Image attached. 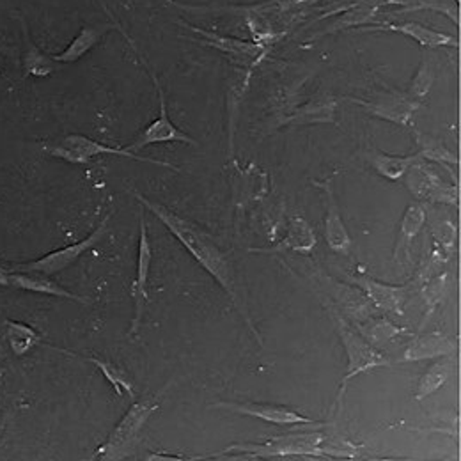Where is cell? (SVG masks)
Segmentation results:
<instances>
[{"mask_svg":"<svg viewBox=\"0 0 461 461\" xmlns=\"http://www.w3.org/2000/svg\"><path fill=\"white\" fill-rule=\"evenodd\" d=\"M130 192L133 194V197L139 201L140 206L149 210L167 230L173 232L176 240L185 247V250L221 285V288L230 294L232 303L236 305L240 314H243L250 330L256 332V329L252 327V321L245 311L243 298L240 296V285H238L236 272L230 265V258L221 250V247L213 241V238L208 232L201 230L199 226H195L194 222L174 213L173 210H169L167 206L144 197L142 194H139L133 188Z\"/></svg>","mask_w":461,"mask_h":461,"instance_id":"6da1fadb","label":"cell"},{"mask_svg":"<svg viewBox=\"0 0 461 461\" xmlns=\"http://www.w3.org/2000/svg\"><path fill=\"white\" fill-rule=\"evenodd\" d=\"M45 153H49L50 157L64 160L68 164H77V166H87L91 164L96 157H104V155H113V157H121V158H130V160H137V162H144V164H153L158 167H167L179 171L173 164L167 162H160V160H153L148 157H139L137 153H131L128 149L122 148H113L107 146L104 142L93 140L86 135L80 133H73V135H66L64 139H60L59 142L49 144L43 148Z\"/></svg>","mask_w":461,"mask_h":461,"instance_id":"7a4b0ae2","label":"cell"},{"mask_svg":"<svg viewBox=\"0 0 461 461\" xmlns=\"http://www.w3.org/2000/svg\"><path fill=\"white\" fill-rule=\"evenodd\" d=\"M155 398L157 396H151V398H146L142 402H135L131 404L130 410L126 411V415L115 426L114 431L109 435V438L95 451L93 460H121V458H124L135 446L148 419L158 410L160 402Z\"/></svg>","mask_w":461,"mask_h":461,"instance_id":"3957f363","label":"cell"},{"mask_svg":"<svg viewBox=\"0 0 461 461\" xmlns=\"http://www.w3.org/2000/svg\"><path fill=\"white\" fill-rule=\"evenodd\" d=\"M111 213H107L102 222L96 226V230H93L89 236H86L84 240H78L71 245H66L59 250L49 252L43 258L36 259V261H29V263H16V265H7L4 267L5 270H16V272H29V274H40V276H58L62 270H66L68 267H71L75 261H78L86 252H89L96 243H100V240L105 236V232L109 230V221H111Z\"/></svg>","mask_w":461,"mask_h":461,"instance_id":"277c9868","label":"cell"},{"mask_svg":"<svg viewBox=\"0 0 461 461\" xmlns=\"http://www.w3.org/2000/svg\"><path fill=\"white\" fill-rule=\"evenodd\" d=\"M336 325H338V332L341 336V341H343L346 353H348V366H346L345 376L341 380V391L336 400V404L341 406L348 385L355 376H360L376 367H387V366H391V360L387 357H384L382 353H378L376 349H373V346L367 345L353 329H349V325L346 323L345 320L338 318Z\"/></svg>","mask_w":461,"mask_h":461,"instance_id":"5b68a950","label":"cell"},{"mask_svg":"<svg viewBox=\"0 0 461 461\" xmlns=\"http://www.w3.org/2000/svg\"><path fill=\"white\" fill-rule=\"evenodd\" d=\"M327 437L321 433H298L270 438L267 444H234L226 453H241L252 456H325L323 444Z\"/></svg>","mask_w":461,"mask_h":461,"instance_id":"8992f818","label":"cell"},{"mask_svg":"<svg viewBox=\"0 0 461 461\" xmlns=\"http://www.w3.org/2000/svg\"><path fill=\"white\" fill-rule=\"evenodd\" d=\"M142 60V59H140ZM142 64L146 66V69H148V73H149V77H151V80H153V84H155V89H157V93H158V105H160V109H158V117L155 119V121H151L144 130H142V133L126 148L128 151H131V153H137V151H142V149H146V148H149V146H155V144H173V142H181V144H188V146H197V142L190 137V135H186L183 130H179L176 124H174L173 121H171V117L167 114V102H166V93H164V89H162V84H160V80H158V77L155 75V71L148 66V62L146 60H142Z\"/></svg>","mask_w":461,"mask_h":461,"instance_id":"52a82bcc","label":"cell"},{"mask_svg":"<svg viewBox=\"0 0 461 461\" xmlns=\"http://www.w3.org/2000/svg\"><path fill=\"white\" fill-rule=\"evenodd\" d=\"M139 230H140V236H139V250H137V268H135V279L131 285V298L135 302V314L131 320L130 336H135L142 325L144 307H146V302L149 296L148 283H149L151 263H153V247L149 241L146 219L142 213L139 217Z\"/></svg>","mask_w":461,"mask_h":461,"instance_id":"ba28073f","label":"cell"},{"mask_svg":"<svg viewBox=\"0 0 461 461\" xmlns=\"http://www.w3.org/2000/svg\"><path fill=\"white\" fill-rule=\"evenodd\" d=\"M408 171H410L408 188L415 197L429 199L435 203L458 204V197H460L458 185H444L442 179L428 166L411 164Z\"/></svg>","mask_w":461,"mask_h":461,"instance_id":"9c48e42d","label":"cell"},{"mask_svg":"<svg viewBox=\"0 0 461 461\" xmlns=\"http://www.w3.org/2000/svg\"><path fill=\"white\" fill-rule=\"evenodd\" d=\"M312 185L325 194V203H327L325 238H327V243L334 252L348 256L351 252L353 243H351L349 232L346 230L345 221L341 217V208H339L336 194H334L332 179L329 177L325 181H312Z\"/></svg>","mask_w":461,"mask_h":461,"instance_id":"30bf717a","label":"cell"},{"mask_svg":"<svg viewBox=\"0 0 461 461\" xmlns=\"http://www.w3.org/2000/svg\"><path fill=\"white\" fill-rule=\"evenodd\" d=\"M349 100L364 107L369 114L402 124V126H410L411 117L420 107V102L403 95H384L378 100H371V102H366L360 98H349Z\"/></svg>","mask_w":461,"mask_h":461,"instance_id":"8fae6325","label":"cell"},{"mask_svg":"<svg viewBox=\"0 0 461 461\" xmlns=\"http://www.w3.org/2000/svg\"><path fill=\"white\" fill-rule=\"evenodd\" d=\"M215 408H222L238 415H247V417H256L261 419L263 422L277 424V426H294V424H320L312 420L311 417H305L294 410H289L285 406L277 404L263 403H215Z\"/></svg>","mask_w":461,"mask_h":461,"instance_id":"7c38bea8","label":"cell"},{"mask_svg":"<svg viewBox=\"0 0 461 461\" xmlns=\"http://www.w3.org/2000/svg\"><path fill=\"white\" fill-rule=\"evenodd\" d=\"M177 25L195 32L199 38H201V43L203 45H208L212 49H217L219 52L222 54H228L230 60H236V62H247V60H254L258 58L261 52H263V47L258 43H247V41H240V40H234V38H228V36H221V34H215L212 31H206V29H201V27H194L190 23H185V22H177Z\"/></svg>","mask_w":461,"mask_h":461,"instance_id":"4fadbf2b","label":"cell"},{"mask_svg":"<svg viewBox=\"0 0 461 461\" xmlns=\"http://www.w3.org/2000/svg\"><path fill=\"white\" fill-rule=\"evenodd\" d=\"M7 286L9 288L22 289V291H32V293H40V294L66 298V300H73V302H78V303H89L87 298L78 296V294L62 288L60 285H58L56 281H52L50 277L40 276V274L7 270Z\"/></svg>","mask_w":461,"mask_h":461,"instance_id":"5bb4252c","label":"cell"},{"mask_svg":"<svg viewBox=\"0 0 461 461\" xmlns=\"http://www.w3.org/2000/svg\"><path fill=\"white\" fill-rule=\"evenodd\" d=\"M364 31L398 32V34H403L406 38L415 40L424 49H444V47H456L458 49V40L456 38H453L449 34H444V32H438V31H433V29L424 27V25L415 23V22L384 23L380 27H369V29H364Z\"/></svg>","mask_w":461,"mask_h":461,"instance_id":"9a60e30c","label":"cell"},{"mask_svg":"<svg viewBox=\"0 0 461 461\" xmlns=\"http://www.w3.org/2000/svg\"><path fill=\"white\" fill-rule=\"evenodd\" d=\"M285 124H338V100L332 96H318L286 117Z\"/></svg>","mask_w":461,"mask_h":461,"instance_id":"2e32d148","label":"cell"},{"mask_svg":"<svg viewBox=\"0 0 461 461\" xmlns=\"http://www.w3.org/2000/svg\"><path fill=\"white\" fill-rule=\"evenodd\" d=\"M455 351H456V345L449 338H446L438 332H433V334H424V336L413 339L404 349L400 362H417V360H424V358L447 357V355H453Z\"/></svg>","mask_w":461,"mask_h":461,"instance_id":"e0dca14e","label":"cell"},{"mask_svg":"<svg viewBox=\"0 0 461 461\" xmlns=\"http://www.w3.org/2000/svg\"><path fill=\"white\" fill-rule=\"evenodd\" d=\"M426 224V210L422 204H410L404 210L403 219L400 224V234L394 247V261L402 263L410 258V247L413 238L420 232Z\"/></svg>","mask_w":461,"mask_h":461,"instance_id":"ac0fdd59","label":"cell"},{"mask_svg":"<svg viewBox=\"0 0 461 461\" xmlns=\"http://www.w3.org/2000/svg\"><path fill=\"white\" fill-rule=\"evenodd\" d=\"M22 22V32H23V43H25V52L22 56V64L25 69L27 77H34V78H47L50 77L54 71H58V62L52 59V56L43 54L36 43L32 41L27 23L25 20L20 16L18 18Z\"/></svg>","mask_w":461,"mask_h":461,"instance_id":"d6986e66","label":"cell"},{"mask_svg":"<svg viewBox=\"0 0 461 461\" xmlns=\"http://www.w3.org/2000/svg\"><path fill=\"white\" fill-rule=\"evenodd\" d=\"M355 283L367 293L371 302L375 305H378L380 309L389 311V312H402V307L406 300V288H394V286L380 285L364 276L357 277Z\"/></svg>","mask_w":461,"mask_h":461,"instance_id":"ffe728a7","label":"cell"},{"mask_svg":"<svg viewBox=\"0 0 461 461\" xmlns=\"http://www.w3.org/2000/svg\"><path fill=\"white\" fill-rule=\"evenodd\" d=\"M5 341L16 357H25L36 346L43 345V338L27 323L5 320Z\"/></svg>","mask_w":461,"mask_h":461,"instance_id":"44dd1931","label":"cell"},{"mask_svg":"<svg viewBox=\"0 0 461 461\" xmlns=\"http://www.w3.org/2000/svg\"><path fill=\"white\" fill-rule=\"evenodd\" d=\"M455 371V364L451 360H438L435 362L420 378L419 385H417V391H415V400L420 402V400H426L429 398L431 394H435L438 389H442L447 380L451 378Z\"/></svg>","mask_w":461,"mask_h":461,"instance_id":"7402d4cb","label":"cell"},{"mask_svg":"<svg viewBox=\"0 0 461 461\" xmlns=\"http://www.w3.org/2000/svg\"><path fill=\"white\" fill-rule=\"evenodd\" d=\"M417 160H419L417 155H413V157H391V155H385L378 149H373L369 153V162H371L373 169L380 176L391 179V181L402 179L404 174L408 173V169L411 167V164H415Z\"/></svg>","mask_w":461,"mask_h":461,"instance_id":"603a6c76","label":"cell"},{"mask_svg":"<svg viewBox=\"0 0 461 461\" xmlns=\"http://www.w3.org/2000/svg\"><path fill=\"white\" fill-rule=\"evenodd\" d=\"M102 38V31L95 29V27H84L73 40L71 43L59 54V56H52L56 62L60 64H71L77 62L84 56H87L95 45L98 43V40Z\"/></svg>","mask_w":461,"mask_h":461,"instance_id":"cb8c5ba5","label":"cell"},{"mask_svg":"<svg viewBox=\"0 0 461 461\" xmlns=\"http://www.w3.org/2000/svg\"><path fill=\"white\" fill-rule=\"evenodd\" d=\"M86 360L91 362L105 376V380L114 389L117 398H122L124 394H128L130 400H135V393H133L131 382L126 378V375L117 366H114L111 360H105V358H100V357H86Z\"/></svg>","mask_w":461,"mask_h":461,"instance_id":"d4e9b609","label":"cell"},{"mask_svg":"<svg viewBox=\"0 0 461 461\" xmlns=\"http://www.w3.org/2000/svg\"><path fill=\"white\" fill-rule=\"evenodd\" d=\"M387 4H398L403 5L402 11L391 13V16H400L410 11H420V9H433L447 14L456 25H460V9L451 0H384V5Z\"/></svg>","mask_w":461,"mask_h":461,"instance_id":"484cf974","label":"cell"},{"mask_svg":"<svg viewBox=\"0 0 461 461\" xmlns=\"http://www.w3.org/2000/svg\"><path fill=\"white\" fill-rule=\"evenodd\" d=\"M285 249H293L296 252H311L316 247V236L314 230L309 228V224L305 222V219L302 217H293L291 219V228L289 234L283 241Z\"/></svg>","mask_w":461,"mask_h":461,"instance_id":"4316f807","label":"cell"},{"mask_svg":"<svg viewBox=\"0 0 461 461\" xmlns=\"http://www.w3.org/2000/svg\"><path fill=\"white\" fill-rule=\"evenodd\" d=\"M378 13H380V7H375V5H367V4L353 5L351 9L345 11L341 14V18L336 23H332L323 34H334V32H339V31H345V29H353V27L364 25V23L371 22L373 18H376Z\"/></svg>","mask_w":461,"mask_h":461,"instance_id":"83f0119b","label":"cell"},{"mask_svg":"<svg viewBox=\"0 0 461 461\" xmlns=\"http://www.w3.org/2000/svg\"><path fill=\"white\" fill-rule=\"evenodd\" d=\"M415 140L419 146V153H417L419 158H428V160H433V162H438L444 166L446 164L458 166L456 155L453 151H449L440 140L422 135V133H415Z\"/></svg>","mask_w":461,"mask_h":461,"instance_id":"f1b7e54d","label":"cell"},{"mask_svg":"<svg viewBox=\"0 0 461 461\" xmlns=\"http://www.w3.org/2000/svg\"><path fill=\"white\" fill-rule=\"evenodd\" d=\"M433 82H435V68H433L431 60H426V59H424V60L420 62V66H419L415 77L411 78V84H410V98H413V100H417V102H422V100L428 96V93H429Z\"/></svg>","mask_w":461,"mask_h":461,"instance_id":"f546056e","label":"cell"},{"mask_svg":"<svg viewBox=\"0 0 461 461\" xmlns=\"http://www.w3.org/2000/svg\"><path fill=\"white\" fill-rule=\"evenodd\" d=\"M318 2H323V0H268V2H263V4H258V5H250V7H243V9L240 7V11H254V13H259V14H268V13L281 14V13H286L291 9L312 5V4H318Z\"/></svg>","mask_w":461,"mask_h":461,"instance_id":"4dcf8cb0","label":"cell"},{"mask_svg":"<svg viewBox=\"0 0 461 461\" xmlns=\"http://www.w3.org/2000/svg\"><path fill=\"white\" fill-rule=\"evenodd\" d=\"M435 240L440 245V249H444L451 256L453 249H455V240H456V230H455L453 222L437 224L435 226Z\"/></svg>","mask_w":461,"mask_h":461,"instance_id":"1f68e13d","label":"cell"},{"mask_svg":"<svg viewBox=\"0 0 461 461\" xmlns=\"http://www.w3.org/2000/svg\"><path fill=\"white\" fill-rule=\"evenodd\" d=\"M446 277H442V279H438L437 283H433V285H429L428 286V291H426V303L429 305V311H433L435 307H437V303H438V300H440V296H442V293H444V288H446Z\"/></svg>","mask_w":461,"mask_h":461,"instance_id":"d6a6232c","label":"cell"},{"mask_svg":"<svg viewBox=\"0 0 461 461\" xmlns=\"http://www.w3.org/2000/svg\"><path fill=\"white\" fill-rule=\"evenodd\" d=\"M0 54H4V56H11V50H9V47L5 45V41H4V38L0 36Z\"/></svg>","mask_w":461,"mask_h":461,"instance_id":"836d02e7","label":"cell"},{"mask_svg":"<svg viewBox=\"0 0 461 461\" xmlns=\"http://www.w3.org/2000/svg\"><path fill=\"white\" fill-rule=\"evenodd\" d=\"M0 286H7V270L0 267Z\"/></svg>","mask_w":461,"mask_h":461,"instance_id":"e575fe53","label":"cell"},{"mask_svg":"<svg viewBox=\"0 0 461 461\" xmlns=\"http://www.w3.org/2000/svg\"><path fill=\"white\" fill-rule=\"evenodd\" d=\"M4 375H5V369H0V384H2V380H4Z\"/></svg>","mask_w":461,"mask_h":461,"instance_id":"d590c367","label":"cell"},{"mask_svg":"<svg viewBox=\"0 0 461 461\" xmlns=\"http://www.w3.org/2000/svg\"><path fill=\"white\" fill-rule=\"evenodd\" d=\"M456 2H460V0H456Z\"/></svg>","mask_w":461,"mask_h":461,"instance_id":"8d00e7d4","label":"cell"}]
</instances>
